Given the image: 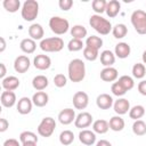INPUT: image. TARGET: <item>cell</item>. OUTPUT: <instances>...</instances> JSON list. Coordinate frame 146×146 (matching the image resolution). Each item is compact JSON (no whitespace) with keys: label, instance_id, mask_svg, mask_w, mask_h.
I'll list each match as a JSON object with an SVG mask.
<instances>
[{"label":"cell","instance_id":"1","mask_svg":"<svg viewBox=\"0 0 146 146\" xmlns=\"http://www.w3.org/2000/svg\"><path fill=\"white\" fill-rule=\"evenodd\" d=\"M68 79L72 82H81L86 76V65L82 59H72L67 67Z\"/></svg>","mask_w":146,"mask_h":146},{"label":"cell","instance_id":"2","mask_svg":"<svg viewBox=\"0 0 146 146\" xmlns=\"http://www.w3.org/2000/svg\"><path fill=\"white\" fill-rule=\"evenodd\" d=\"M89 24H90V26H91L96 32H98V33L102 34V35H107V34L112 31V29H113V27H112V24H111V22H110L108 19H106V18H104L103 16L97 15V14L90 16V18H89Z\"/></svg>","mask_w":146,"mask_h":146},{"label":"cell","instance_id":"3","mask_svg":"<svg viewBox=\"0 0 146 146\" xmlns=\"http://www.w3.org/2000/svg\"><path fill=\"white\" fill-rule=\"evenodd\" d=\"M40 48L44 52H58L64 48V41L59 36L46 38L41 40Z\"/></svg>","mask_w":146,"mask_h":146},{"label":"cell","instance_id":"4","mask_svg":"<svg viewBox=\"0 0 146 146\" xmlns=\"http://www.w3.org/2000/svg\"><path fill=\"white\" fill-rule=\"evenodd\" d=\"M39 14V3L35 0H26L21 10V15L24 21L26 22H32L38 17Z\"/></svg>","mask_w":146,"mask_h":146},{"label":"cell","instance_id":"5","mask_svg":"<svg viewBox=\"0 0 146 146\" xmlns=\"http://www.w3.org/2000/svg\"><path fill=\"white\" fill-rule=\"evenodd\" d=\"M131 24L135 27V31L138 34H146V11L141 9H137L131 14L130 17Z\"/></svg>","mask_w":146,"mask_h":146},{"label":"cell","instance_id":"6","mask_svg":"<svg viewBox=\"0 0 146 146\" xmlns=\"http://www.w3.org/2000/svg\"><path fill=\"white\" fill-rule=\"evenodd\" d=\"M49 27L55 34L62 35V34H65L68 31L70 23L65 18H62L59 16H54L49 19Z\"/></svg>","mask_w":146,"mask_h":146},{"label":"cell","instance_id":"7","mask_svg":"<svg viewBox=\"0 0 146 146\" xmlns=\"http://www.w3.org/2000/svg\"><path fill=\"white\" fill-rule=\"evenodd\" d=\"M55 128H56V121H55V119H52L50 116H47V117H43L41 120V122L39 123V125H38L36 129H38V133L41 137L48 138V137H50L54 133Z\"/></svg>","mask_w":146,"mask_h":146},{"label":"cell","instance_id":"8","mask_svg":"<svg viewBox=\"0 0 146 146\" xmlns=\"http://www.w3.org/2000/svg\"><path fill=\"white\" fill-rule=\"evenodd\" d=\"M89 104V96L84 91H78L73 96V106L76 110H84Z\"/></svg>","mask_w":146,"mask_h":146},{"label":"cell","instance_id":"9","mask_svg":"<svg viewBox=\"0 0 146 146\" xmlns=\"http://www.w3.org/2000/svg\"><path fill=\"white\" fill-rule=\"evenodd\" d=\"M91 123H92V115L88 112H81L80 114L76 115L74 121V125L79 129L88 128L89 125H91Z\"/></svg>","mask_w":146,"mask_h":146},{"label":"cell","instance_id":"10","mask_svg":"<svg viewBox=\"0 0 146 146\" xmlns=\"http://www.w3.org/2000/svg\"><path fill=\"white\" fill-rule=\"evenodd\" d=\"M30 65H31L30 58L27 56H25V55H21V56L15 58L14 68H15V71L17 73H25L30 68Z\"/></svg>","mask_w":146,"mask_h":146},{"label":"cell","instance_id":"11","mask_svg":"<svg viewBox=\"0 0 146 146\" xmlns=\"http://www.w3.org/2000/svg\"><path fill=\"white\" fill-rule=\"evenodd\" d=\"M75 117L76 116L73 108H64L58 113V121L64 125L71 124L73 121H75Z\"/></svg>","mask_w":146,"mask_h":146},{"label":"cell","instance_id":"12","mask_svg":"<svg viewBox=\"0 0 146 146\" xmlns=\"http://www.w3.org/2000/svg\"><path fill=\"white\" fill-rule=\"evenodd\" d=\"M33 65L35 68H38L40 71H44V70H48L50 67L51 59L47 55H36L33 59Z\"/></svg>","mask_w":146,"mask_h":146},{"label":"cell","instance_id":"13","mask_svg":"<svg viewBox=\"0 0 146 146\" xmlns=\"http://www.w3.org/2000/svg\"><path fill=\"white\" fill-rule=\"evenodd\" d=\"M113 108L117 115H123L130 111V103L125 98H119L117 100L114 102Z\"/></svg>","mask_w":146,"mask_h":146},{"label":"cell","instance_id":"14","mask_svg":"<svg viewBox=\"0 0 146 146\" xmlns=\"http://www.w3.org/2000/svg\"><path fill=\"white\" fill-rule=\"evenodd\" d=\"M32 106H33V102L32 99H30L29 97H22L18 103H17V112L22 115L29 114L32 111Z\"/></svg>","mask_w":146,"mask_h":146},{"label":"cell","instance_id":"15","mask_svg":"<svg viewBox=\"0 0 146 146\" xmlns=\"http://www.w3.org/2000/svg\"><path fill=\"white\" fill-rule=\"evenodd\" d=\"M119 72L115 67H104L100 71V79L105 82H113L117 79Z\"/></svg>","mask_w":146,"mask_h":146},{"label":"cell","instance_id":"16","mask_svg":"<svg viewBox=\"0 0 146 146\" xmlns=\"http://www.w3.org/2000/svg\"><path fill=\"white\" fill-rule=\"evenodd\" d=\"M79 140L83 144V145H87V146H90V145H94L96 143V133L91 130H88V129H83L82 131H80L79 133Z\"/></svg>","mask_w":146,"mask_h":146},{"label":"cell","instance_id":"17","mask_svg":"<svg viewBox=\"0 0 146 146\" xmlns=\"http://www.w3.org/2000/svg\"><path fill=\"white\" fill-rule=\"evenodd\" d=\"M0 102H1V105L3 107H13L15 104H16V95L14 91H2L1 96H0Z\"/></svg>","mask_w":146,"mask_h":146},{"label":"cell","instance_id":"18","mask_svg":"<svg viewBox=\"0 0 146 146\" xmlns=\"http://www.w3.org/2000/svg\"><path fill=\"white\" fill-rule=\"evenodd\" d=\"M96 104L100 110H108L113 106L114 102L112 96H110L108 94H100L96 98Z\"/></svg>","mask_w":146,"mask_h":146},{"label":"cell","instance_id":"19","mask_svg":"<svg viewBox=\"0 0 146 146\" xmlns=\"http://www.w3.org/2000/svg\"><path fill=\"white\" fill-rule=\"evenodd\" d=\"M1 86L7 91H14L15 89H17L19 87V80H18V78H16L14 75H9V76H6L5 79H2Z\"/></svg>","mask_w":146,"mask_h":146},{"label":"cell","instance_id":"20","mask_svg":"<svg viewBox=\"0 0 146 146\" xmlns=\"http://www.w3.org/2000/svg\"><path fill=\"white\" fill-rule=\"evenodd\" d=\"M131 52V48L130 46L127 43V42H119L116 46H115V49H114V55L121 59H124L127 57H129Z\"/></svg>","mask_w":146,"mask_h":146},{"label":"cell","instance_id":"21","mask_svg":"<svg viewBox=\"0 0 146 146\" xmlns=\"http://www.w3.org/2000/svg\"><path fill=\"white\" fill-rule=\"evenodd\" d=\"M120 10H121V3L117 0H110L107 2L105 13L110 18H113L120 13Z\"/></svg>","mask_w":146,"mask_h":146},{"label":"cell","instance_id":"22","mask_svg":"<svg viewBox=\"0 0 146 146\" xmlns=\"http://www.w3.org/2000/svg\"><path fill=\"white\" fill-rule=\"evenodd\" d=\"M29 35L31 39H33L34 41L35 40H42L43 35H44V31H43V27L40 25V24H32L30 27H29Z\"/></svg>","mask_w":146,"mask_h":146},{"label":"cell","instance_id":"23","mask_svg":"<svg viewBox=\"0 0 146 146\" xmlns=\"http://www.w3.org/2000/svg\"><path fill=\"white\" fill-rule=\"evenodd\" d=\"M48 100H49V96L44 91H36L32 96L33 105H35L36 107H43V106H46L48 104Z\"/></svg>","mask_w":146,"mask_h":146},{"label":"cell","instance_id":"24","mask_svg":"<svg viewBox=\"0 0 146 146\" xmlns=\"http://www.w3.org/2000/svg\"><path fill=\"white\" fill-rule=\"evenodd\" d=\"M19 48L25 54H33L35 51V48H36V43L33 39L31 38H26V39H23L19 43Z\"/></svg>","mask_w":146,"mask_h":146},{"label":"cell","instance_id":"25","mask_svg":"<svg viewBox=\"0 0 146 146\" xmlns=\"http://www.w3.org/2000/svg\"><path fill=\"white\" fill-rule=\"evenodd\" d=\"M49 84V81H48V78L44 76V75H36L33 78L32 80V86L35 90L38 91H42L44 90Z\"/></svg>","mask_w":146,"mask_h":146},{"label":"cell","instance_id":"26","mask_svg":"<svg viewBox=\"0 0 146 146\" xmlns=\"http://www.w3.org/2000/svg\"><path fill=\"white\" fill-rule=\"evenodd\" d=\"M110 129V124L106 120H103V119H99V120H96L94 123H92V131L95 133H99V135H104Z\"/></svg>","mask_w":146,"mask_h":146},{"label":"cell","instance_id":"27","mask_svg":"<svg viewBox=\"0 0 146 146\" xmlns=\"http://www.w3.org/2000/svg\"><path fill=\"white\" fill-rule=\"evenodd\" d=\"M100 63L105 67H111L115 63V55L111 50H104L100 52Z\"/></svg>","mask_w":146,"mask_h":146},{"label":"cell","instance_id":"28","mask_svg":"<svg viewBox=\"0 0 146 146\" xmlns=\"http://www.w3.org/2000/svg\"><path fill=\"white\" fill-rule=\"evenodd\" d=\"M110 129L113 131H122L124 128V120L121 117V115H115L110 119Z\"/></svg>","mask_w":146,"mask_h":146},{"label":"cell","instance_id":"29","mask_svg":"<svg viewBox=\"0 0 146 146\" xmlns=\"http://www.w3.org/2000/svg\"><path fill=\"white\" fill-rule=\"evenodd\" d=\"M87 29L83 26V25H73V27H71V35L73 36V39H79V40H82L83 38L87 36Z\"/></svg>","mask_w":146,"mask_h":146},{"label":"cell","instance_id":"30","mask_svg":"<svg viewBox=\"0 0 146 146\" xmlns=\"http://www.w3.org/2000/svg\"><path fill=\"white\" fill-rule=\"evenodd\" d=\"M102 46H103V39L97 35H90L86 40V47H90V48L99 50Z\"/></svg>","mask_w":146,"mask_h":146},{"label":"cell","instance_id":"31","mask_svg":"<svg viewBox=\"0 0 146 146\" xmlns=\"http://www.w3.org/2000/svg\"><path fill=\"white\" fill-rule=\"evenodd\" d=\"M144 114H145V108H144L143 105H136V106L131 107L130 111H129L130 119H132L135 121L136 120H140L144 116Z\"/></svg>","mask_w":146,"mask_h":146},{"label":"cell","instance_id":"32","mask_svg":"<svg viewBox=\"0 0 146 146\" xmlns=\"http://www.w3.org/2000/svg\"><path fill=\"white\" fill-rule=\"evenodd\" d=\"M128 33V27L124 24H116L112 29V34L115 39H123Z\"/></svg>","mask_w":146,"mask_h":146},{"label":"cell","instance_id":"33","mask_svg":"<svg viewBox=\"0 0 146 146\" xmlns=\"http://www.w3.org/2000/svg\"><path fill=\"white\" fill-rule=\"evenodd\" d=\"M74 140V133L71 130H64L59 135V143L64 146L71 145Z\"/></svg>","mask_w":146,"mask_h":146},{"label":"cell","instance_id":"34","mask_svg":"<svg viewBox=\"0 0 146 146\" xmlns=\"http://www.w3.org/2000/svg\"><path fill=\"white\" fill-rule=\"evenodd\" d=\"M132 132L136 136L146 135V123L143 120H136L132 124Z\"/></svg>","mask_w":146,"mask_h":146},{"label":"cell","instance_id":"35","mask_svg":"<svg viewBox=\"0 0 146 146\" xmlns=\"http://www.w3.org/2000/svg\"><path fill=\"white\" fill-rule=\"evenodd\" d=\"M3 8L9 13H16L21 8V1L19 0H5L2 2Z\"/></svg>","mask_w":146,"mask_h":146},{"label":"cell","instance_id":"36","mask_svg":"<svg viewBox=\"0 0 146 146\" xmlns=\"http://www.w3.org/2000/svg\"><path fill=\"white\" fill-rule=\"evenodd\" d=\"M132 75L136 79H143L146 75V67L143 63H136L132 66Z\"/></svg>","mask_w":146,"mask_h":146},{"label":"cell","instance_id":"37","mask_svg":"<svg viewBox=\"0 0 146 146\" xmlns=\"http://www.w3.org/2000/svg\"><path fill=\"white\" fill-rule=\"evenodd\" d=\"M91 6H92V10L97 15H100V14L105 13V10H106L107 1H105V0H94Z\"/></svg>","mask_w":146,"mask_h":146},{"label":"cell","instance_id":"38","mask_svg":"<svg viewBox=\"0 0 146 146\" xmlns=\"http://www.w3.org/2000/svg\"><path fill=\"white\" fill-rule=\"evenodd\" d=\"M19 141L22 144L24 143H29V141H33V143H38V137L34 132L32 131H23L19 135Z\"/></svg>","mask_w":146,"mask_h":146},{"label":"cell","instance_id":"39","mask_svg":"<svg viewBox=\"0 0 146 146\" xmlns=\"http://www.w3.org/2000/svg\"><path fill=\"white\" fill-rule=\"evenodd\" d=\"M99 56V52L97 49H94V48H90V47H84L83 49V57L87 59V60H90V62H94L98 58Z\"/></svg>","mask_w":146,"mask_h":146},{"label":"cell","instance_id":"40","mask_svg":"<svg viewBox=\"0 0 146 146\" xmlns=\"http://www.w3.org/2000/svg\"><path fill=\"white\" fill-rule=\"evenodd\" d=\"M67 49L70 51H79L81 49H84L83 41L79 39H71L67 43Z\"/></svg>","mask_w":146,"mask_h":146},{"label":"cell","instance_id":"41","mask_svg":"<svg viewBox=\"0 0 146 146\" xmlns=\"http://www.w3.org/2000/svg\"><path fill=\"white\" fill-rule=\"evenodd\" d=\"M117 81L123 86V88H124L127 91H128V90H131V89L135 87V81H133V79H132L131 76H129V75H122V76L119 78Z\"/></svg>","mask_w":146,"mask_h":146},{"label":"cell","instance_id":"42","mask_svg":"<svg viewBox=\"0 0 146 146\" xmlns=\"http://www.w3.org/2000/svg\"><path fill=\"white\" fill-rule=\"evenodd\" d=\"M111 91H112V94H113L114 96H117V97H122V96L125 95V92H127V90L123 88V86H122L119 81H116V82H114V83L112 84Z\"/></svg>","mask_w":146,"mask_h":146},{"label":"cell","instance_id":"43","mask_svg":"<svg viewBox=\"0 0 146 146\" xmlns=\"http://www.w3.org/2000/svg\"><path fill=\"white\" fill-rule=\"evenodd\" d=\"M54 83H55V86H56L57 88H63V87H65L66 83H67V78H66L64 74L58 73V74H56L55 78H54Z\"/></svg>","mask_w":146,"mask_h":146},{"label":"cell","instance_id":"44","mask_svg":"<svg viewBox=\"0 0 146 146\" xmlns=\"http://www.w3.org/2000/svg\"><path fill=\"white\" fill-rule=\"evenodd\" d=\"M58 6H59V8H60L62 10L67 11V10H70V9L72 8L73 1H72V0H59Z\"/></svg>","mask_w":146,"mask_h":146},{"label":"cell","instance_id":"45","mask_svg":"<svg viewBox=\"0 0 146 146\" xmlns=\"http://www.w3.org/2000/svg\"><path fill=\"white\" fill-rule=\"evenodd\" d=\"M8 128H9V122L6 119L1 117L0 119V132H5Z\"/></svg>","mask_w":146,"mask_h":146},{"label":"cell","instance_id":"46","mask_svg":"<svg viewBox=\"0 0 146 146\" xmlns=\"http://www.w3.org/2000/svg\"><path fill=\"white\" fill-rule=\"evenodd\" d=\"M138 91L143 96H146V80H143L138 83Z\"/></svg>","mask_w":146,"mask_h":146},{"label":"cell","instance_id":"47","mask_svg":"<svg viewBox=\"0 0 146 146\" xmlns=\"http://www.w3.org/2000/svg\"><path fill=\"white\" fill-rule=\"evenodd\" d=\"M3 146H21V145H19L18 140H16V139H14V138H9V139L5 140Z\"/></svg>","mask_w":146,"mask_h":146},{"label":"cell","instance_id":"48","mask_svg":"<svg viewBox=\"0 0 146 146\" xmlns=\"http://www.w3.org/2000/svg\"><path fill=\"white\" fill-rule=\"evenodd\" d=\"M0 78L1 79H5V75L7 73V70H6V65L3 63H0Z\"/></svg>","mask_w":146,"mask_h":146},{"label":"cell","instance_id":"49","mask_svg":"<svg viewBox=\"0 0 146 146\" xmlns=\"http://www.w3.org/2000/svg\"><path fill=\"white\" fill-rule=\"evenodd\" d=\"M96 146H112V144L106 139H100L99 141H97Z\"/></svg>","mask_w":146,"mask_h":146},{"label":"cell","instance_id":"50","mask_svg":"<svg viewBox=\"0 0 146 146\" xmlns=\"http://www.w3.org/2000/svg\"><path fill=\"white\" fill-rule=\"evenodd\" d=\"M0 42H1V47H0V52H3L5 49H6V40L3 36L0 38Z\"/></svg>","mask_w":146,"mask_h":146},{"label":"cell","instance_id":"51","mask_svg":"<svg viewBox=\"0 0 146 146\" xmlns=\"http://www.w3.org/2000/svg\"><path fill=\"white\" fill-rule=\"evenodd\" d=\"M38 143H33V141H29V143H24L22 144V146H36Z\"/></svg>","mask_w":146,"mask_h":146},{"label":"cell","instance_id":"52","mask_svg":"<svg viewBox=\"0 0 146 146\" xmlns=\"http://www.w3.org/2000/svg\"><path fill=\"white\" fill-rule=\"evenodd\" d=\"M141 58H143V64H146V50L143 52V56H141Z\"/></svg>","mask_w":146,"mask_h":146}]
</instances>
